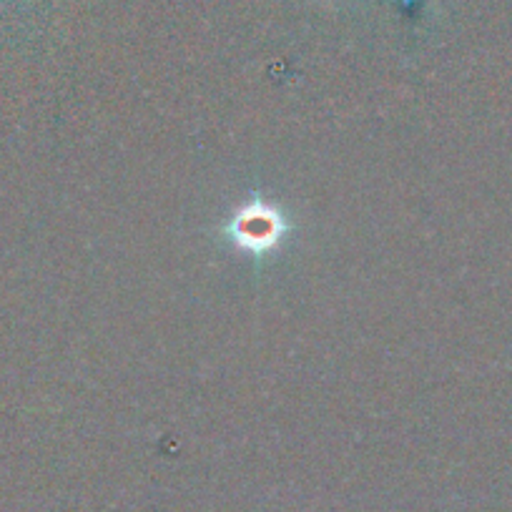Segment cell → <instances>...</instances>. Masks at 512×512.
Instances as JSON below:
<instances>
[{"instance_id":"1","label":"cell","mask_w":512,"mask_h":512,"mask_svg":"<svg viewBox=\"0 0 512 512\" xmlns=\"http://www.w3.org/2000/svg\"><path fill=\"white\" fill-rule=\"evenodd\" d=\"M221 231H224V239L241 254L264 259L282 249L292 231V221L277 204H269L264 199H249L226 219Z\"/></svg>"}]
</instances>
